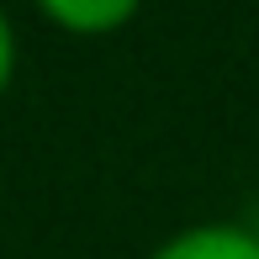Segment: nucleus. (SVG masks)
Masks as SVG:
<instances>
[{
  "label": "nucleus",
  "mask_w": 259,
  "mask_h": 259,
  "mask_svg": "<svg viewBox=\"0 0 259 259\" xmlns=\"http://www.w3.org/2000/svg\"><path fill=\"white\" fill-rule=\"evenodd\" d=\"M148 259H259V228L243 222H196L164 238Z\"/></svg>",
  "instance_id": "obj_1"
},
{
  "label": "nucleus",
  "mask_w": 259,
  "mask_h": 259,
  "mask_svg": "<svg viewBox=\"0 0 259 259\" xmlns=\"http://www.w3.org/2000/svg\"><path fill=\"white\" fill-rule=\"evenodd\" d=\"M42 16L53 21V27H64L69 37H106V32H122L127 21L138 16L133 0H53V6H42Z\"/></svg>",
  "instance_id": "obj_2"
},
{
  "label": "nucleus",
  "mask_w": 259,
  "mask_h": 259,
  "mask_svg": "<svg viewBox=\"0 0 259 259\" xmlns=\"http://www.w3.org/2000/svg\"><path fill=\"white\" fill-rule=\"evenodd\" d=\"M11 79H16V27H11V16L0 11V96L11 90Z\"/></svg>",
  "instance_id": "obj_3"
}]
</instances>
